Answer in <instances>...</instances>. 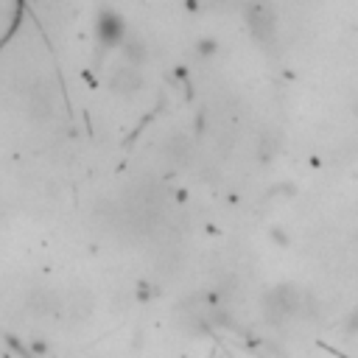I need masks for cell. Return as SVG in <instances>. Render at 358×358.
<instances>
[{
  "label": "cell",
  "instance_id": "cell-1",
  "mask_svg": "<svg viewBox=\"0 0 358 358\" xmlns=\"http://www.w3.org/2000/svg\"><path fill=\"white\" fill-rule=\"evenodd\" d=\"M263 313L272 325H280V322L302 313V294L294 286H277L263 297Z\"/></svg>",
  "mask_w": 358,
  "mask_h": 358
},
{
  "label": "cell",
  "instance_id": "cell-2",
  "mask_svg": "<svg viewBox=\"0 0 358 358\" xmlns=\"http://www.w3.org/2000/svg\"><path fill=\"white\" fill-rule=\"evenodd\" d=\"M126 37H129L126 20L115 9H101L98 17H95V40H98V45H104V48H120Z\"/></svg>",
  "mask_w": 358,
  "mask_h": 358
},
{
  "label": "cell",
  "instance_id": "cell-3",
  "mask_svg": "<svg viewBox=\"0 0 358 358\" xmlns=\"http://www.w3.org/2000/svg\"><path fill=\"white\" fill-rule=\"evenodd\" d=\"M143 70L134 68V65H120L112 79H109V87L118 93V95H137L143 90Z\"/></svg>",
  "mask_w": 358,
  "mask_h": 358
},
{
  "label": "cell",
  "instance_id": "cell-4",
  "mask_svg": "<svg viewBox=\"0 0 358 358\" xmlns=\"http://www.w3.org/2000/svg\"><path fill=\"white\" fill-rule=\"evenodd\" d=\"M247 20H249L252 34H255L260 42H272V40H274V17L269 15V9H266V6H260V3L249 6Z\"/></svg>",
  "mask_w": 358,
  "mask_h": 358
},
{
  "label": "cell",
  "instance_id": "cell-5",
  "mask_svg": "<svg viewBox=\"0 0 358 358\" xmlns=\"http://www.w3.org/2000/svg\"><path fill=\"white\" fill-rule=\"evenodd\" d=\"M120 51H123V62H126V65H134V68H143L146 59H148V48H146V42H143L137 34H129V37L123 40Z\"/></svg>",
  "mask_w": 358,
  "mask_h": 358
},
{
  "label": "cell",
  "instance_id": "cell-6",
  "mask_svg": "<svg viewBox=\"0 0 358 358\" xmlns=\"http://www.w3.org/2000/svg\"><path fill=\"white\" fill-rule=\"evenodd\" d=\"M194 54H196L199 59H213V56L219 54V42H216L213 37H202V40L194 45Z\"/></svg>",
  "mask_w": 358,
  "mask_h": 358
},
{
  "label": "cell",
  "instance_id": "cell-7",
  "mask_svg": "<svg viewBox=\"0 0 358 358\" xmlns=\"http://www.w3.org/2000/svg\"><path fill=\"white\" fill-rule=\"evenodd\" d=\"M344 333L347 336H358V308H352L344 319Z\"/></svg>",
  "mask_w": 358,
  "mask_h": 358
},
{
  "label": "cell",
  "instance_id": "cell-8",
  "mask_svg": "<svg viewBox=\"0 0 358 358\" xmlns=\"http://www.w3.org/2000/svg\"><path fill=\"white\" fill-rule=\"evenodd\" d=\"M272 241H274V244H280V247H288V235H286L283 230H277V227L272 230Z\"/></svg>",
  "mask_w": 358,
  "mask_h": 358
}]
</instances>
